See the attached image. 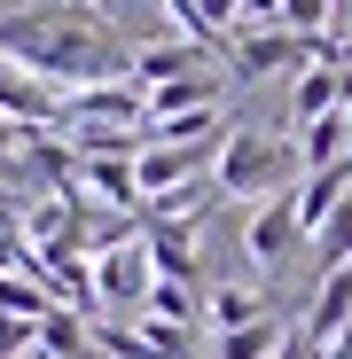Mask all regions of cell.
Returning <instances> with one entry per match:
<instances>
[{"instance_id": "14", "label": "cell", "mask_w": 352, "mask_h": 359, "mask_svg": "<svg viewBox=\"0 0 352 359\" xmlns=\"http://www.w3.org/2000/svg\"><path fill=\"white\" fill-rule=\"evenodd\" d=\"M313 243H321V273H337V266H352V196L337 203V219L313 234Z\"/></svg>"}, {"instance_id": "6", "label": "cell", "mask_w": 352, "mask_h": 359, "mask_svg": "<svg viewBox=\"0 0 352 359\" xmlns=\"http://www.w3.org/2000/svg\"><path fill=\"white\" fill-rule=\"evenodd\" d=\"M298 243H306V234H298V219H289V196L251 203V226H243V250H251V266H282Z\"/></svg>"}, {"instance_id": "12", "label": "cell", "mask_w": 352, "mask_h": 359, "mask_svg": "<svg viewBox=\"0 0 352 359\" xmlns=\"http://www.w3.org/2000/svg\"><path fill=\"white\" fill-rule=\"evenodd\" d=\"M282 336H289V328H282V320L266 313L259 328H235V336H211V359H274V351H282Z\"/></svg>"}, {"instance_id": "4", "label": "cell", "mask_w": 352, "mask_h": 359, "mask_svg": "<svg viewBox=\"0 0 352 359\" xmlns=\"http://www.w3.org/2000/svg\"><path fill=\"white\" fill-rule=\"evenodd\" d=\"M274 71H306V39H289L282 24H266V32H235V79L259 86V79H274Z\"/></svg>"}, {"instance_id": "2", "label": "cell", "mask_w": 352, "mask_h": 359, "mask_svg": "<svg viewBox=\"0 0 352 359\" xmlns=\"http://www.w3.org/2000/svg\"><path fill=\"white\" fill-rule=\"evenodd\" d=\"M149 289H157V266H149V243H141V234L94 250V305H102L110 320H117V313H141Z\"/></svg>"}, {"instance_id": "16", "label": "cell", "mask_w": 352, "mask_h": 359, "mask_svg": "<svg viewBox=\"0 0 352 359\" xmlns=\"http://www.w3.org/2000/svg\"><path fill=\"white\" fill-rule=\"evenodd\" d=\"M24 141V126H8V117H0V164H8V149Z\"/></svg>"}, {"instance_id": "7", "label": "cell", "mask_w": 352, "mask_h": 359, "mask_svg": "<svg viewBox=\"0 0 352 359\" xmlns=\"http://www.w3.org/2000/svg\"><path fill=\"white\" fill-rule=\"evenodd\" d=\"M313 344H337L344 328H352V266H337V273H321V289H313V305H306V320H298Z\"/></svg>"}, {"instance_id": "11", "label": "cell", "mask_w": 352, "mask_h": 359, "mask_svg": "<svg viewBox=\"0 0 352 359\" xmlns=\"http://www.w3.org/2000/svg\"><path fill=\"white\" fill-rule=\"evenodd\" d=\"M141 320H157V328H188V336H196L204 297H196V289H181V281H157V289H149V305H141Z\"/></svg>"}, {"instance_id": "13", "label": "cell", "mask_w": 352, "mask_h": 359, "mask_svg": "<svg viewBox=\"0 0 352 359\" xmlns=\"http://www.w3.org/2000/svg\"><path fill=\"white\" fill-rule=\"evenodd\" d=\"M86 328H94V320H79V313H63V305H55V313L39 320V344H47L55 359H79V351H86Z\"/></svg>"}, {"instance_id": "9", "label": "cell", "mask_w": 352, "mask_h": 359, "mask_svg": "<svg viewBox=\"0 0 352 359\" xmlns=\"http://www.w3.org/2000/svg\"><path fill=\"white\" fill-rule=\"evenodd\" d=\"M204 320H211L219 336H235V328H259V320H266V297H259V289H243V281H219V289L204 297Z\"/></svg>"}, {"instance_id": "17", "label": "cell", "mask_w": 352, "mask_h": 359, "mask_svg": "<svg viewBox=\"0 0 352 359\" xmlns=\"http://www.w3.org/2000/svg\"><path fill=\"white\" fill-rule=\"evenodd\" d=\"M321 359H352V328H344L337 344H321Z\"/></svg>"}, {"instance_id": "3", "label": "cell", "mask_w": 352, "mask_h": 359, "mask_svg": "<svg viewBox=\"0 0 352 359\" xmlns=\"http://www.w3.org/2000/svg\"><path fill=\"white\" fill-rule=\"evenodd\" d=\"M0 117H8V126H24V133H47V126H63V94L39 86L24 63H8V55H0Z\"/></svg>"}, {"instance_id": "8", "label": "cell", "mask_w": 352, "mask_h": 359, "mask_svg": "<svg viewBox=\"0 0 352 359\" xmlns=\"http://www.w3.org/2000/svg\"><path fill=\"white\" fill-rule=\"evenodd\" d=\"M141 243H149L157 281H181V289L204 281V266H196V234H188V226H141Z\"/></svg>"}, {"instance_id": "15", "label": "cell", "mask_w": 352, "mask_h": 359, "mask_svg": "<svg viewBox=\"0 0 352 359\" xmlns=\"http://www.w3.org/2000/svg\"><path fill=\"white\" fill-rule=\"evenodd\" d=\"M274 359H321V344H313V336H306V328H289V336H282V351H274Z\"/></svg>"}, {"instance_id": "5", "label": "cell", "mask_w": 352, "mask_h": 359, "mask_svg": "<svg viewBox=\"0 0 352 359\" xmlns=\"http://www.w3.org/2000/svg\"><path fill=\"white\" fill-rule=\"evenodd\" d=\"M352 196V156L344 164H329V172H306L298 188H289V219H298V234H321L329 219H337V203Z\"/></svg>"}, {"instance_id": "10", "label": "cell", "mask_w": 352, "mask_h": 359, "mask_svg": "<svg viewBox=\"0 0 352 359\" xmlns=\"http://www.w3.org/2000/svg\"><path fill=\"white\" fill-rule=\"evenodd\" d=\"M329 109H344V86H337V71H298V86H289V133L298 126H313V117H329Z\"/></svg>"}, {"instance_id": "1", "label": "cell", "mask_w": 352, "mask_h": 359, "mask_svg": "<svg viewBox=\"0 0 352 359\" xmlns=\"http://www.w3.org/2000/svg\"><path fill=\"white\" fill-rule=\"evenodd\" d=\"M289 180H298V149H282L266 133H243L235 126V141L219 149L211 164V188L227 203H266V196H289Z\"/></svg>"}]
</instances>
